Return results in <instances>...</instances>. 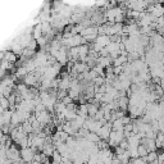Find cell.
Returning a JSON list of instances; mask_svg holds the SVG:
<instances>
[{
    "instance_id": "7a4b0ae2",
    "label": "cell",
    "mask_w": 164,
    "mask_h": 164,
    "mask_svg": "<svg viewBox=\"0 0 164 164\" xmlns=\"http://www.w3.org/2000/svg\"><path fill=\"white\" fill-rule=\"evenodd\" d=\"M41 35H43V30H41V23H39L35 26V28H33V37L39 39Z\"/></svg>"
},
{
    "instance_id": "6da1fadb",
    "label": "cell",
    "mask_w": 164,
    "mask_h": 164,
    "mask_svg": "<svg viewBox=\"0 0 164 164\" xmlns=\"http://www.w3.org/2000/svg\"><path fill=\"white\" fill-rule=\"evenodd\" d=\"M3 59L6 60V62H9V63H16V62H17V54L13 53L12 50L10 51H5Z\"/></svg>"
}]
</instances>
